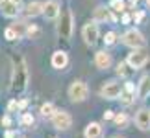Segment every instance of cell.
Here are the masks:
<instances>
[{
	"label": "cell",
	"instance_id": "7a4b0ae2",
	"mask_svg": "<svg viewBox=\"0 0 150 138\" xmlns=\"http://www.w3.org/2000/svg\"><path fill=\"white\" fill-rule=\"evenodd\" d=\"M59 22H57V35H59L63 41H69L72 37V30H74V17H72V11L65 8L59 13Z\"/></svg>",
	"mask_w": 150,
	"mask_h": 138
},
{
	"label": "cell",
	"instance_id": "52a82bcc",
	"mask_svg": "<svg viewBox=\"0 0 150 138\" xmlns=\"http://www.w3.org/2000/svg\"><path fill=\"white\" fill-rule=\"evenodd\" d=\"M120 94H122V87L119 81H108L100 89V96L104 100H117V98H120Z\"/></svg>",
	"mask_w": 150,
	"mask_h": 138
},
{
	"label": "cell",
	"instance_id": "d590c367",
	"mask_svg": "<svg viewBox=\"0 0 150 138\" xmlns=\"http://www.w3.org/2000/svg\"><path fill=\"white\" fill-rule=\"evenodd\" d=\"M111 138H122V136H119V135H115V136H111Z\"/></svg>",
	"mask_w": 150,
	"mask_h": 138
},
{
	"label": "cell",
	"instance_id": "7402d4cb",
	"mask_svg": "<svg viewBox=\"0 0 150 138\" xmlns=\"http://www.w3.org/2000/svg\"><path fill=\"white\" fill-rule=\"evenodd\" d=\"M111 11H117V13H122L124 11V0H111Z\"/></svg>",
	"mask_w": 150,
	"mask_h": 138
},
{
	"label": "cell",
	"instance_id": "ba28073f",
	"mask_svg": "<svg viewBox=\"0 0 150 138\" xmlns=\"http://www.w3.org/2000/svg\"><path fill=\"white\" fill-rule=\"evenodd\" d=\"M50 120H52V125H54L56 129H59V131H65V129H69L72 125V118H71V114L67 111H56L54 116Z\"/></svg>",
	"mask_w": 150,
	"mask_h": 138
},
{
	"label": "cell",
	"instance_id": "603a6c76",
	"mask_svg": "<svg viewBox=\"0 0 150 138\" xmlns=\"http://www.w3.org/2000/svg\"><path fill=\"white\" fill-rule=\"evenodd\" d=\"M104 43H106L108 46L115 44V43H117V33H115V31H108L106 37H104Z\"/></svg>",
	"mask_w": 150,
	"mask_h": 138
},
{
	"label": "cell",
	"instance_id": "30bf717a",
	"mask_svg": "<svg viewBox=\"0 0 150 138\" xmlns=\"http://www.w3.org/2000/svg\"><path fill=\"white\" fill-rule=\"evenodd\" d=\"M61 13V8H59V4L56 2V0H48V2H45V9H43V15L47 17L48 20H54L57 19Z\"/></svg>",
	"mask_w": 150,
	"mask_h": 138
},
{
	"label": "cell",
	"instance_id": "ffe728a7",
	"mask_svg": "<svg viewBox=\"0 0 150 138\" xmlns=\"http://www.w3.org/2000/svg\"><path fill=\"white\" fill-rule=\"evenodd\" d=\"M4 39H6V41H17V39H21V37H19V33H17L15 28L9 26V28L4 30Z\"/></svg>",
	"mask_w": 150,
	"mask_h": 138
},
{
	"label": "cell",
	"instance_id": "6da1fadb",
	"mask_svg": "<svg viewBox=\"0 0 150 138\" xmlns=\"http://www.w3.org/2000/svg\"><path fill=\"white\" fill-rule=\"evenodd\" d=\"M28 79H30V74H28V66L26 61L22 59L21 55L13 57V76H11V92L13 94H22L28 87Z\"/></svg>",
	"mask_w": 150,
	"mask_h": 138
},
{
	"label": "cell",
	"instance_id": "4dcf8cb0",
	"mask_svg": "<svg viewBox=\"0 0 150 138\" xmlns=\"http://www.w3.org/2000/svg\"><path fill=\"white\" fill-rule=\"evenodd\" d=\"M26 105H28V101H26V100H22V101L19 103V109H24Z\"/></svg>",
	"mask_w": 150,
	"mask_h": 138
},
{
	"label": "cell",
	"instance_id": "7c38bea8",
	"mask_svg": "<svg viewBox=\"0 0 150 138\" xmlns=\"http://www.w3.org/2000/svg\"><path fill=\"white\" fill-rule=\"evenodd\" d=\"M0 8H2V15L4 17L13 19V17L19 15V4H15L13 0H2V2H0Z\"/></svg>",
	"mask_w": 150,
	"mask_h": 138
},
{
	"label": "cell",
	"instance_id": "d6a6232c",
	"mask_svg": "<svg viewBox=\"0 0 150 138\" xmlns=\"http://www.w3.org/2000/svg\"><path fill=\"white\" fill-rule=\"evenodd\" d=\"M134 19H135V20H141V19H143V13H137V15H134Z\"/></svg>",
	"mask_w": 150,
	"mask_h": 138
},
{
	"label": "cell",
	"instance_id": "4fadbf2b",
	"mask_svg": "<svg viewBox=\"0 0 150 138\" xmlns=\"http://www.w3.org/2000/svg\"><path fill=\"white\" fill-rule=\"evenodd\" d=\"M148 96H150V74L141 77L139 87H137V98H139V100H145Z\"/></svg>",
	"mask_w": 150,
	"mask_h": 138
},
{
	"label": "cell",
	"instance_id": "2e32d148",
	"mask_svg": "<svg viewBox=\"0 0 150 138\" xmlns=\"http://www.w3.org/2000/svg\"><path fill=\"white\" fill-rule=\"evenodd\" d=\"M43 9H45V4H43V2H37V0H33V2L26 4L24 13H26L28 17H37V15H43Z\"/></svg>",
	"mask_w": 150,
	"mask_h": 138
},
{
	"label": "cell",
	"instance_id": "e575fe53",
	"mask_svg": "<svg viewBox=\"0 0 150 138\" xmlns=\"http://www.w3.org/2000/svg\"><path fill=\"white\" fill-rule=\"evenodd\" d=\"M13 2H15V4H21V2H22V0H13Z\"/></svg>",
	"mask_w": 150,
	"mask_h": 138
},
{
	"label": "cell",
	"instance_id": "277c9868",
	"mask_svg": "<svg viewBox=\"0 0 150 138\" xmlns=\"http://www.w3.org/2000/svg\"><path fill=\"white\" fill-rule=\"evenodd\" d=\"M146 61H148V55H146V52L141 50V48H135L132 54H128V57H126L128 66L134 68V70H139V68H143V66L146 65Z\"/></svg>",
	"mask_w": 150,
	"mask_h": 138
},
{
	"label": "cell",
	"instance_id": "8d00e7d4",
	"mask_svg": "<svg viewBox=\"0 0 150 138\" xmlns=\"http://www.w3.org/2000/svg\"><path fill=\"white\" fill-rule=\"evenodd\" d=\"M146 6H148V8H150V0H146Z\"/></svg>",
	"mask_w": 150,
	"mask_h": 138
},
{
	"label": "cell",
	"instance_id": "74e56055",
	"mask_svg": "<svg viewBox=\"0 0 150 138\" xmlns=\"http://www.w3.org/2000/svg\"><path fill=\"white\" fill-rule=\"evenodd\" d=\"M0 2H2V0H0Z\"/></svg>",
	"mask_w": 150,
	"mask_h": 138
},
{
	"label": "cell",
	"instance_id": "e0dca14e",
	"mask_svg": "<svg viewBox=\"0 0 150 138\" xmlns=\"http://www.w3.org/2000/svg\"><path fill=\"white\" fill-rule=\"evenodd\" d=\"M83 136L85 138H100L102 136V125L96 123V122H91L83 131Z\"/></svg>",
	"mask_w": 150,
	"mask_h": 138
},
{
	"label": "cell",
	"instance_id": "8992f818",
	"mask_svg": "<svg viewBox=\"0 0 150 138\" xmlns=\"http://www.w3.org/2000/svg\"><path fill=\"white\" fill-rule=\"evenodd\" d=\"M122 43L126 44V46H130V48H143V46L146 44V41H145V37H143V33L139 31V30H128L122 35Z\"/></svg>",
	"mask_w": 150,
	"mask_h": 138
},
{
	"label": "cell",
	"instance_id": "4316f807",
	"mask_svg": "<svg viewBox=\"0 0 150 138\" xmlns=\"http://www.w3.org/2000/svg\"><path fill=\"white\" fill-rule=\"evenodd\" d=\"M15 109H19V103H17V101L13 100V101H9V105H8V111H9V112H13Z\"/></svg>",
	"mask_w": 150,
	"mask_h": 138
},
{
	"label": "cell",
	"instance_id": "9a60e30c",
	"mask_svg": "<svg viewBox=\"0 0 150 138\" xmlns=\"http://www.w3.org/2000/svg\"><path fill=\"white\" fill-rule=\"evenodd\" d=\"M113 15H111V9H108L106 6H98L95 9V15H93V20L95 22H106V20H111Z\"/></svg>",
	"mask_w": 150,
	"mask_h": 138
},
{
	"label": "cell",
	"instance_id": "f1b7e54d",
	"mask_svg": "<svg viewBox=\"0 0 150 138\" xmlns=\"http://www.w3.org/2000/svg\"><path fill=\"white\" fill-rule=\"evenodd\" d=\"M2 123L6 125V127H9V125H11V118H9V116H4V118H2Z\"/></svg>",
	"mask_w": 150,
	"mask_h": 138
},
{
	"label": "cell",
	"instance_id": "cb8c5ba5",
	"mask_svg": "<svg viewBox=\"0 0 150 138\" xmlns=\"http://www.w3.org/2000/svg\"><path fill=\"white\" fill-rule=\"evenodd\" d=\"M39 35V28L35 24H32V26H28L26 28V37H30V39H35Z\"/></svg>",
	"mask_w": 150,
	"mask_h": 138
},
{
	"label": "cell",
	"instance_id": "d4e9b609",
	"mask_svg": "<svg viewBox=\"0 0 150 138\" xmlns=\"http://www.w3.org/2000/svg\"><path fill=\"white\" fill-rule=\"evenodd\" d=\"M21 123L26 125V127H30V125H33V116H32L30 112H24V114H22V118H21Z\"/></svg>",
	"mask_w": 150,
	"mask_h": 138
},
{
	"label": "cell",
	"instance_id": "836d02e7",
	"mask_svg": "<svg viewBox=\"0 0 150 138\" xmlns=\"http://www.w3.org/2000/svg\"><path fill=\"white\" fill-rule=\"evenodd\" d=\"M137 2H139V0H130V4H132V6H135Z\"/></svg>",
	"mask_w": 150,
	"mask_h": 138
},
{
	"label": "cell",
	"instance_id": "5b68a950",
	"mask_svg": "<svg viewBox=\"0 0 150 138\" xmlns=\"http://www.w3.org/2000/svg\"><path fill=\"white\" fill-rule=\"evenodd\" d=\"M98 22H95V20H91L87 22L83 28H82V37H83V41L87 46H95L96 41H98Z\"/></svg>",
	"mask_w": 150,
	"mask_h": 138
},
{
	"label": "cell",
	"instance_id": "f546056e",
	"mask_svg": "<svg viewBox=\"0 0 150 138\" xmlns=\"http://www.w3.org/2000/svg\"><path fill=\"white\" fill-rule=\"evenodd\" d=\"M130 19H132L130 15H122V22H124V24H128V22H130Z\"/></svg>",
	"mask_w": 150,
	"mask_h": 138
},
{
	"label": "cell",
	"instance_id": "3957f363",
	"mask_svg": "<svg viewBox=\"0 0 150 138\" xmlns=\"http://www.w3.org/2000/svg\"><path fill=\"white\" fill-rule=\"evenodd\" d=\"M89 96V89L83 81H74L71 87H69V98L74 101V103H80V101H85Z\"/></svg>",
	"mask_w": 150,
	"mask_h": 138
},
{
	"label": "cell",
	"instance_id": "5bb4252c",
	"mask_svg": "<svg viewBox=\"0 0 150 138\" xmlns=\"http://www.w3.org/2000/svg\"><path fill=\"white\" fill-rule=\"evenodd\" d=\"M95 65L100 68V70H108L111 66V55L108 52H96L95 55Z\"/></svg>",
	"mask_w": 150,
	"mask_h": 138
},
{
	"label": "cell",
	"instance_id": "44dd1931",
	"mask_svg": "<svg viewBox=\"0 0 150 138\" xmlns=\"http://www.w3.org/2000/svg\"><path fill=\"white\" fill-rule=\"evenodd\" d=\"M54 112H56V109L52 103H45V105L41 107V116L43 118H52L54 116Z\"/></svg>",
	"mask_w": 150,
	"mask_h": 138
},
{
	"label": "cell",
	"instance_id": "83f0119b",
	"mask_svg": "<svg viewBox=\"0 0 150 138\" xmlns=\"http://www.w3.org/2000/svg\"><path fill=\"white\" fill-rule=\"evenodd\" d=\"M113 118H115V114L111 111H106V112H104V120H113Z\"/></svg>",
	"mask_w": 150,
	"mask_h": 138
},
{
	"label": "cell",
	"instance_id": "1f68e13d",
	"mask_svg": "<svg viewBox=\"0 0 150 138\" xmlns=\"http://www.w3.org/2000/svg\"><path fill=\"white\" fill-rule=\"evenodd\" d=\"M13 136H15L13 131H8V133H6V138H13Z\"/></svg>",
	"mask_w": 150,
	"mask_h": 138
},
{
	"label": "cell",
	"instance_id": "8fae6325",
	"mask_svg": "<svg viewBox=\"0 0 150 138\" xmlns=\"http://www.w3.org/2000/svg\"><path fill=\"white\" fill-rule=\"evenodd\" d=\"M135 125L141 131H148L150 129V111L141 109V111L135 114Z\"/></svg>",
	"mask_w": 150,
	"mask_h": 138
},
{
	"label": "cell",
	"instance_id": "9c48e42d",
	"mask_svg": "<svg viewBox=\"0 0 150 138\" xmlns=\"http://www.w3.org/2000/svg\"><path fill=\"white\" fill-rule=\"evenodd\" d=\"M50 63H52V66H54L56 70H63V68L69 65V55H67V52H63V50L54 52V54H52Z\"/></svg>",
	"mask_w": 150,
	"mask_h": 138
},
{
	"label": "cell",
	"instance_id": "ac0fdd59",
	"mask_svg": "<svg viewBox=\"0 0 150 138\" xmlns=\"http://www.w3.org/2000/svg\"><path fill=\"white\" fill-rule=\"evenodd\" d=\"M124 89H126V90H122V94H120V101H122L124 105H130V103L135 100V94H134V85L128 83Z\"/></svg>",
	"mask_w": 150,
	"mask_h": 138
},
{
	"label": "cell",
	"instance_id": "484cf974",
	"mask_svg": "<svg viewBox=\"0 0 150 138\" xmlns=\"http://www.w3.org/2000/svg\"><path fill=\"white\" fill-rule=\"evenodd\" d=\"M126 68H128V63H119L117 65V74L119 76H128L130 70H126Z\"/></svg>",
	"mask_w": 150,
	"mask_h": 138
},
{
	"label": "cell",
	"instance_id": "d6986e66",
	"mask_svg": "<svg viewBox=\"0 0 150 138\" xmlns=\"http://www.w3.org/2000/svg\"><path fill=\"white\" fill-rule=\"evenodd\" d=\"M113 122H115V125H117V127H120V129H124L126 125H128V116H126L124 112H119V114H115Z\"/></svg>",
	"mask_w": 150,
	"mask_h": 138
}]
</instances>
